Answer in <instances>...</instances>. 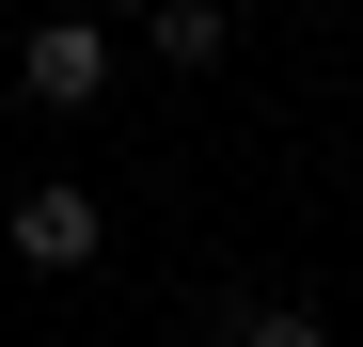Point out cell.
<instances>
[{
  "label": "cell",
  "mask_w": 363,
  "mask_h": 347,
  "mask_svg": "<svg viewBox=\"0 0 363 347\" xmlns=\"http://www.w3.org/2000/svg\"><path fill=\"white\" fill-rule=\"evenodd\" d=\"M16 95H32V110H95V95H111V32H95V16L32 32V47H16Z\"/></svg>",
  "instance_id": "cell-1"
},
{
  "label": "cell",
  "mask_w": 363,
  "mask_h": 347,
  "mask_svg": "<svg viewBox=\"0 0 363 347\" xmlns=\"http://www.w3.org/2000/svg\"><path fill=\"white\" fill-rule=\"evenodd\" d=\"M0 237H16L32 268H95V237H111V221H95V190H64V174H32V190H16V221H0Z\"/></svg>",
  "instance_id": "cell-2"
},
{
  "label": "cell",
  "mask_w": 363,
  "mask_h": 347,
  "mask_svg": "<svg viewBox=\"0 0 363 347\" xmlns=\"http://www.w3.org/2000/svg\"><path fill=\"white\" fill-rule=\"evenodd\" d=\"M221 331H237V347H332V316H316V300H237Z\"/></svg>",
  "instance_id": "cell-3"
},
{
  "label": "cell",
  "mask_w": 363,
  "mask_h": 347,
  "mask_svg": "<svg viewBox=\"0 0 363 347\" xmlns=\"http://www.w3.org/2000/svg\"><path fill=\"white\" fill-rule=\"evenodd\" d=\"M143 32L174 47V64H221V47H237V32H221V0H158V16H143Z\"/></svg>",
  "instance_id": "cell-4"
},
{
  "label": "cell",
  "mask_w": 363,
  "mask_h": 347,
  "mask_svg": "<svg viewBox=\"0 0 363 347\" xmlns=\"http://www.w3.org/2000/svg\"><path fill=\"white\" fill-rule=\"evenodd\" d=\"M95 16H158V0H95Z\"/></svg>",
  "instance_id": "cell-5"
}]
</instances>
